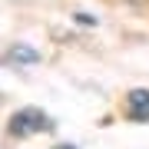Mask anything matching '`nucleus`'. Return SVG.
Returning a JSON list of instances; mask_svg holds the SVG:
<instances>
[{"mask_svg":"<svg viewBox=\"0 0 149 149\" xmlns=\"http://www.w3.org/2000/svg\"><path fill=\"white\" fill-rule=\"evenodd\" d=\"M50 129H53V119L43 109L27 106V109H17L10 116V136H17V139H27V136H37V133H50Z\"/></svg>","mask_w":149,"mask_h":149,"instance_id":"obj_1","label":"nucleus"},{"mask_svg":"<svg viewBox=\"0 0 149 149\" xmlns=\"http://www.w3.org/2000/svg\"><path fill=\"white\" fill-rule=\"evenodd\" d=\"M126 119L149 123V90H133L126 96Z\"/></svg>","mask_w":149,"mask_h":149,"instance_id":"obj_2","label":"nucleus"},{"mask_svg":"<svg viewBox=\"0 0 149 149\" xmlns=\"http://www.w3.org/2000/svg\"><path fill=\"white\" fill-rule=\"evenodd\" d=\"M10 56L17 60V63H37V60H40V53H37V50H30V47H13Z\"/></svg>","mask_w":149,"mask_h":149,"instance_id":"obj_3","label":"nucleus"},{"mask_svg":"<svg viewBox=\"0 0 149 149\" xmlns=\"http://www.w3.org/2000/svg\"><path fill=\"white\" fill-rule=\"evenodd\" d=\"M53 149H76V146H66V143H63V146H53Z\"/></svg>","mask_w":149,"mask_h":149,"instance_id":"obj_4","label":"nucleus"},{"mask_svg":"<svg viewBox=\"0 0 149 149\" xmlns=\"http://www.w3.org/2000/svg\"><path fill=\"white\" fill-rule=\"evenodd\" d=\"M133 3H146V0H133Z\"/></svg>","mask_w":149,"mask_h":149,"instance_id":"obj_5","label":"nucleus"}]
</instances>
